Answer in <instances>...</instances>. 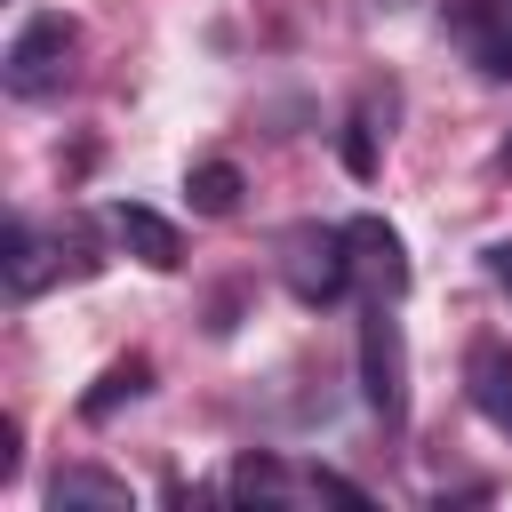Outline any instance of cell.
<instances>
[{"label": "cell", "mask_w": 512, "mask_h": 512, "mask_svg": "<svg viewBox=\"0 0 512 512\" xmlns=\"http://www.w3.org/2000/svg\"><path fill=\"white\" fill-rule=\"evenodd\" d=\"M72 48H80V32H72V16H56V8H40V16H24L16 24V40H8V64H0V80H8V96H56L64 88V72H72Z\"/></svg>", "instance_id": "cell-1"}, {"label": "cell", "mask_w": 512, "mask_h": 512, "mask_svg": "<svg viewBox=\"0 0 512 512\" xmlns=\"http://www.w3.org/2000/svg\"><path fill=\"white\" fill-rule=\"evenodd\" d=\"M360 400L384 432L408 424V344H400V320L384 304L360 312Z\"/></svg>", "instance_id": "cell-2"}, {"label": "cell", "mask_w": 512, "mask_h": 512, "mask_svg": "<svg viewBox=\"0 0 512 512\" xmlns=\"http://www.w3.org/2000/svg\"><path fill=\"white\" fill-rule=\"evenodd\" d=\"M344 256H352V280H360L376 304L408 296V248H400V232H392L384 216H352V224H344Z\"/></svg>", "instance_id": "cell-3"}, {"label": "cell", "mask_w": 512, "mask_h": 512, "mask_svg": "<svg viewBox=\"0 0 512 512\" xmlns=\"http://www.w3.org/2000/svg\"><path fill=\"white\" fill-rule=\"evenodd\" d=\"M280 272H288V288L304 296V304H328V296H344L352 288V256H344V224L336 232H288V256H280Z\"/></svg>", "instance_id": "cell-4"}, {"label": "cell", "mask_w": 512, "mask_h": 512, "mask_svg": "<svg viewBox=\"0 0 512 512\" xmlns=\"http://www.w3.org/2000/svg\"><path fill=\"white\" fill-rule=\"evenodd\" d=\"M440 24H448V40H456L488 80H512V24H504V0H448Z\"/></svg>", "instance_id": "cell-5"}, {"label": "cell", "mask_w": 512, "mask_h": 512, "mask_svg": "<svg viewBox=\"0 0 512 512\" xmlns=\"http://www.w3.org/2000/svg\"><path fill=\"white\" fill-rule=\"evenodd\" d=\"M464 392H472V408L512 440V344H496V336H480L472 352H464Z\"/></svg>", "instance_id": "cell-6"}, {"label": "cell", "mask_w": 512, "mask_h": 512, "mask_svg": "<svg viewBox=\"0 0 512 512\" xmlns=\"http://www.w3.org/2000/svg\"><path fill=\"white\" fill-rule=\"evenodd\" d=\"M112 240H120L136 264H152V272H176V264H184V240H176V224H168L160 208L120 200V208H112Z\"/></svg>", "instance_id": "cell-7"}, {"label": "cell", "mask_w": 512, "mask_h": 512, "mask_svg": "<svg viewBox=\"0 0 512 512\" xmlns=\"http://www.w3.org/2000/svg\"><path fill=\"white\" fill-rule=\"evenodd\" d=\"M48 272H56V248L16 216V224H8V296H16V304H24V296H40V288H48Z\"/></svg>", "instance_id": "cell-8"}, {"label": "cell", "mask_w": 512, "mask_h": 512, "mask_svg": "<svg viewBox=\"0 0 512 512\" xmlns=\"http://www.w3.org/2000/svg\"><path fill=\"white\" fill-rule=\"evenodd\" d=\"M48 504L64 512V504H104V512H120L128 504V480H112V472H96V464H64L56 480H48Z\"/></svg>", "instance_id": "cell-9"}, {"label": "cell", "mask_w": 512, "mask_h": 512, "mask_svg": "<svg viewBox=\"0 0 512 512\" xmlns=\"http://www.w3.org/2000/svg\"><path fill=\"white\" fill-rule=\"evenodd\" d=\"M184 192H192L200 216H232V208H240V168H232V160H200V168L184 176Z\"/></svg>", "instance_id": "cell-10"}, {"label": "cell", "mask_w": 512, "mask_h": 512, "mask_svg": "<svg viewBox=\"0 0 512 512\" xmlns=\"http://www.w3.org/2000/svg\"><path fill=\"white\" fill-rule=\"evenodd\" d=\"M144 376H152L144 360H120V368H104V384H96V392H88L80 408H88V416H112L120 400H136V392H144Z\"/></svg>", "instance_id": "cell-11"}, {"label": "cell", "mask_w": 512, "mask_h": 512, "mask_svg": "<svg viewBox=\"0 0 512 512\" xmlns=\"http://www.w3.org/2000/svg\"><path fill=\"white\" fill-rule=\"evenodd\" d=\"M232 496H288V472L272 456H240L232 464Z\"/></svg>", "instance_id": "cell-12"}, {"label": "cell", "mask_w": 512, "mask_h": 512, "mask_svg": "<svg viewBox=\"0 0 512 512\" xmlns=\"http://www.w3.org/2000/svg\"><path fill=\"white\" fill-rule=\"evenodd\" d=\"M480 264H488V280H496V288H504V296H512V240H496V248H488V256H480Z\"/></svg>", "instance_id": "cell-13"}, {"label": "cell", "mask_w": 512, "mask_h": 512, "mask_svg": "<svg viewBox=\"0 0 512 512\" xmlns=\"http://www.w3.org/2000/svg\"><path fill=\"white\" fill-rule=\"evenodd\" d=\"M504 168H512V136H504Z\"/></svg>", "instance_id": "cell-14"}]
</instances>
